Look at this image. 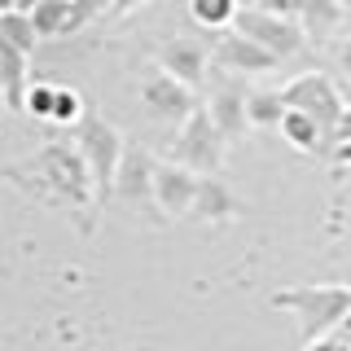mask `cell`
<instances>
[{
	"label": "cell",
	"mask_w": 351,
	"mask_h": 351,
	"mask_svg": "<svg viewBox=\"0 0 351 351\" xmlns=\"http://www.w3.org/2000/svg\"><path fill=\"white\" fill-rule=\"evenodd\" d=\"M75 149H80V158L88 167L97 206H106L110 180H114V167H119V154H123V132L110 123V119H101L97 110H84V119L75 123Z\"/></svg>",
	"instance_id": "cell-3"
},
{
	"label": "cell",
	"mask_w": 351,
	"mask_h": 351,
	"mask_svg": "<svg viewBox=\"0 0 351 351\" xmlns=\"http://www.w3.org/2000/svg\"><path fill=\"white\" fill-rule=\"evenodd\" d=\"M281 110V93H246V128H277Z\"/></svg>",
	"instance_id": "cell-19"
},
{
	"label": "cell",
	"mask_w": 351,
	"mask_h": 351,
	"mask_svg": "<svg viewBox=\"0 0 351 351\" xmlns=\"http://www.w3.org/2000/svg\"><path fill=\"white\" fill-rule=\"evenodd\" d=\"M27 84H31V53L14 49L9 40H0V101L9 110H22Z\"/></svg>",
	"instance_id": "cell-14"
},
{
	"label": "cell",
	"mask_w": 351,
	"mask_h": 351,
	"mask_svg": "<svg viewBox=\"0 0 351 351\" xmlns=\"http://www.w3.org/2000/svg\"><path fill=\"white\" fill-rule=\"evenodd\" d=\"M246 206L237 202V193L228 189L224 180L211 171V176H197V189H193V206L189 215H197L202 224H228V219H237Z\"/></svg>",
	"instance_id": "cell-11"
},
{
	"label": "cell",
	"mask_w": 351,
	"mask_h": 351,
	"mask_svg": "<svg viewBox=\"0 0 351 351\" xmlns=\"http://www.w3.org/2000/svg\"><path fill=\"white\" fill-rule=\"evenodd\" d=\"M141 106L149 110L158 123H180L184 114L197 106V97H193V88L189 84H180L176 75H167L158 62H149L145 71H141Z\"/></svg>",
	"instance_id": "cell-8"
},
{
	"label": "cell",
	"mask_w": 351,
	"mask_h": 351,
	"mask_svg": "<svg viewBox=\"0 0 351 351\" xmlns=\"http://www.w3.org/2000/svg\"><path fill=\"white\" fill-rule=\"evenodd\" d=\"M233 31L250 36V40L259 44V49H268L277 62H285V58H294V53H303V49H307L299 22L285 18V14H268V9H259V5H241V9H237V18H233Z\"/></svg>",
	"instance_id": "cell-7"
},
{
	"label": "cell",
	"mask_w": 351,
	"mask_h": 351,
	"mask_svg": "<svg viewBox=\"0 0 351 351\" xmlns=\"http://www.w3.org/2000/svg\"><path fill=\"white\" fill-rule=\"evenodd\" d=\"M241 5H246V0H189V14H193L197 27L224 31V27H233V18H237Z\"/></svg>",
	"instance_id": "cell-17"
},
{
	"label": "cell",
	"mask_w": 351,
	"mask_h": 351,
	"mask_svg": "<svg viewBox=\"0 0 351 351\" xmlns=\"http://www.w3.org/2000/svg\"><path fill=\"white\" fill-rule=\"evenodd\" d=\"M110 197L128 206L136 215H149L154 224H162L158 206H154V154L123 141V154H119V167H114V180H110Z\"/></svg>",
	"instance_id": "cell-6"
},
{
	"label": "cell",
	"mask_w": 351,
	"mask_h": 351,
	"mask_svg": "<svg viewBox=\"0 0 351 351\" xmlns=\"http://www.w3.org/2000/svg\"><path fill=\"white\" fill-rule=\"evenodd\" d=\"M334 62H338V75H343V84H347V93H351V36L338 44V53H334Z\"/></svg>",
	"instance_id": "cell-23"
},
{
	"label": "cell",
	"mask_w": 351,
	"mask_h": 351,
	"mask_svg": "<svg viewBox=\"0 0 351 351\" xmlns=\"http://www.w3.org/2000/svg\"><path fill=\"white\" fill-rule=\"evenodd\" d=\"M211 62L219 66V71H228V75H268V71H277V66H281L268 49H259L250 36H241V31H233V27H224L215 36Z\"/></svg>",
	"instance_id": "cell-9"
},
{
	"label": "cell",
	"mask_w": 351,
	"mask_h": 351,
	"mask_svg": "<svg viewBox=\"0 0 351 351\" xmlns=\"http://www.w3.org/2000/svg\"><path fill=\"white\" fill-rule=\"evenodd\" d=\"M259 9H268V14H285V18H294V5L299 0H255Z\"/></svg>",
	"instance_id": "cell-24"
},
{
	"label": "cell",
	"mask_w": 351,
	"mask_h": 351,
	"mask_svg": "<svg viewBox=\"0 0 351 351\" xmlns=\"http://www.w3.org/2000/svg\"><path fill=\"white\" fill-rule=\"evenodd\" d=\"M281 101L303 110V114L321 128V145H334V123H338V114H343L347 101H343V93H338V84L329 80V75H321V71L294 75V80L281 88Z\"/></svg>",
	"instance_id": "cell-4"
},
{
	"label": "cell",
	"mask_w": 351,
	"mask_h": 351,
	"mask_svg": "<svg viewBox=\"0 0 351 351\" xmlns=\"http://www.w3.org/2000/svg\"><path fill=\"white\" fill-rule=\"evenodd\" d=\"M338 347V334L329 329V334H316V338H307V347L303 351H334Z\"/></svg>",
	"instance_id": "cell-25"
},
{
	"label": "cell",
	"mask_w": 351,
	"mask_h": 351,
	"mask_svg": "<svg viewBox=\"0 0 351 351\" xmlns=\"http://www.w3.org/2000/svg\"><path fill=\"white\" fill-rule=\"evenodd\" d=\"M277 128H281V136L290 141V145L299 149V154H316V149H325V145H321V128H316L312 119L303 114V110H294V106H285V110H281Z\"/></svg>",
	"instance_id": "cell-16"
},
{
	"label": "cell",
	"mask_w": 351,
	"mask_h": 351,
	"mask_svg": "<svg viewBox=\"0 0 351 351\" xmlns=\"http://www.w3.org/2000/svg\"><path fill=\"white\" fill-rule=\"evenodd\" d=\"M343 18H347L343 0H299V5H294V22H299L307 44L334 40L338 31H343Z\"/></svg>",
	"instance_id": "cell-13"
},
{
	"label": "cell",
	"mask_w": 351,
	"mask_h": 351,
	"mask_svg": "<svg viewBox=\"0 0 351 351\" xmlns=\"http://www.w3.org/2000/svg\"><path fill=\"white\" fill-rule=\"evenodd\" d=\"M272 307L290 312L294 321H299L303 338H316V334L338 329V321L347 316L351 285H290V290L272 294Z\"/></svg>",
	"instance_id": "cell-2"
},
{
	"label": "cell",
	"mask_w": 351,
	"mask_h": 351,
	"mask_svg": "<svg viewBox=\"0 0 351 351\" xmlns=\"http://www.w3.org/2000/svg\"><path fill=\"white\" fill-rule=\"evenodd\" d=\"M9 180L22 193H31L44 206H58V211H93V180L80 158V149L66 145V141H49L44 149H36V158L9 167Z\"/></svg>",
	"instance_id": "cell-1"
},
{
	"label": "cell",
	"mask_w": 351,
	"mask_h": 351,
	"mask_svg": "<svg viewBox=\"0 0 351 351\" xmlns=\"http://www.w3.org/2000/svg\"><path fill=\"white\" fill-rule=\"evenodd\" d=\"M334 154H338L343 167H351V141H334Z\"/></svg>",
	"instance_id": "cell-28"
},
{
	"label": "cell",
	"mask_w": 351,
	"mask_h": 351,
	"mask_svg": "<svg viewBox=\"0 0 351 351\" xmlns=\"http://www.w3.org/2000/svg\"><path fill=\"white\" fill-rule=\"evenodd\" d=\"M0 40H9L14 49H22V53H31L36 49V27H31V18H27V9H0Z\"/></svg>",
	"instance_id": "cell-18"
},
{
	"label": "cell",
	"mask_w": 351,
	"mask_h": 351,
	"mask_svg": "<svg viewBox=\"0 0 351 351\" xmlns=\"http://www.w3.org/2000/svg\"><path fill=\"white\" fill-rule=\"evenodd\" d=\"M334 351H351V343H347V338H338V347Z\"/></svg>",
	"instance_id": "cell-29"
},
{
	"label": "cell",
	"mask_w": 351,
	"mask_h": 351,
	"mask_svg": "<svg viewBox=\"0 0 351 351\" xmlns=\"http://www.w3.org/2000/svg\"><path fill=\"white\" fill-rule=\"evenodd\" d=\"M193 189H197V171H189L184 162H158L154 158V206L162 219H180L193 206Z\"/></svg>",
	"instance_id": "cell-10"
},
{
	"label": "cell",
	"mask_w": 351,
	"mask_h": 351,
	"mask_svg": "<svg viewBox=\"0 0 351 351\" xmlns=\"http://www.w3.org/2000/svg\"><path fill=\"white\" fill-rule=\"evenodd\" d=\"M343 5H347V0H343Z\"/></svg>",
	"instance_id": "cell-30"
},
{
	"label": "cell",
	"mask_w": 351,
	"mask_h": 351,
	"mask_svg": "<svg viewBox=\"0 0 351 351\" xmlns=\"http://www.w3.org/2000/svg\"><path fill=\"white\" fill-rule=\"evenodd\" d=\"M334 141H351V106H343V114H338V123H334Z\"/></svg>",
	"instance_id": "cell-26"
},
{
	"label": "cell",
	"mask_w": 351,
	"mask_h": 351,
	"mask_svg": "<svg viewBox=\"0 0 351 351\" xmlns=\"http://www.w3.org/2000/svg\"><path fill=\"white\" fill-rule=\"evenodd\" d=\"M206 114H211V123L219 128L224 141L246 136V93H241V88H219V93H211Z\"/></svg>",
	"instance_id": "cell-15"
},
{
	"label": "cell",
	"mask_w": 351,
	"mask_h": 351,
	"mask_svg": "<svg viewBox=\"0 0 351 351\" xmlns=\"http://www.w3.org/2000/svg\"><path fill=\"white\" fill-rule=\"evenodd\" d=\"M141 5H149V0H110V14H132Z\"/></svg>",
	"instance_id": "cell-27"
},
{
	"label": "cell",
	"mask_w": 351,
	"mask_h": 351,
	"mask_svg": "<svg viewBox=\"0 0 351 351\" xmlns=\"http://www.w3.org/2000/svg\"><path fill=\"white\" fill-rule=\"evenodd\" d=\"M206 62H211V53H206V44L202 40H167L158 49V66L167 75H176L180 84H189L193 93H197V84L206 80Z\"/></svg>",
	"instance_id": "cell-12"
},
{
	"label": "cell",
	"mask_w": 351,
	"mask_h": 351,
	"mask_svg": "<svg viewBox=\"0 0 351 351\" xmlns=\"http://www.w3.org/2000/svg\"><path fill=\"white\" fill-rule=\"evenodd\" d=\"M22 110H27V114H36V119H49V110H53V88H49V84H27Z\"/></svg>",
	"instance_id": "cell-22"
},
{
	"label": "cell",
	"mask_w": 351,
	"mask_h": 351,
	"mask_svg": "<svg viewBox=\"0 0 351 351\" xmlns=\"http://www.w3.org/2000/svg\"><path fill=\"white\" fill-rule=\"evenodd\" d=\"M84 110H88V101L75 88H53V110H49V119L53 123H62V128H75L84 119Z\"/></svg>",
	"instance_id": "cell-20"
},
{
	"label": "cell",
	"mask_w": 351,
	"mask_h": 351,
	"mask_svg": "<svg viewBox=\"0 0 351 351\" xmlns=\"http://www.w3.org/2000/svg\"><path fill=\"white\" fill-rule=\"evenodd\" d=\"M106 9H110V0H71V5H66V27H62V36H75V31L93 27V22L106 14Z\"/></svg>",
	"instance_id": "cell-21"
},
{
	"label": "cell",
	"mask_w": 351,
	"mask_h": 351,
	"mask_svg": "<svg viewBox=\"0 0 351 351\" xmlns=\"http://www.w3.org/2000/svg\"><path fill=\"white\" fill-rule=\"evenodd\" d=\"M224 149L228 141L219 136V128L211 123L206 106H193L189 114L176 123V162H184L197 176H211L224 167Z\"/></svg>",
	"instance_id": "cell-5"
}]
</instances>
